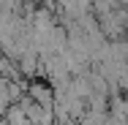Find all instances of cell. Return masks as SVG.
<instances>
[{
  "mask_svg": "<svg viewBox=\"0 0 128 125\" xmlns=\"http://www.w3.org/2000/svg\"><path fill=\"white\" fill-rule=\"evenodd\" d=\"M30 101H36L38 106H44V109H54V87H52L49 82H30L27 84V93H25Z\"/></svg>",
  "mask_w": 128,
  "mask_h": 125,
  "instance_id": "cell-1",
  "label": "cell"
}]
</instances>
